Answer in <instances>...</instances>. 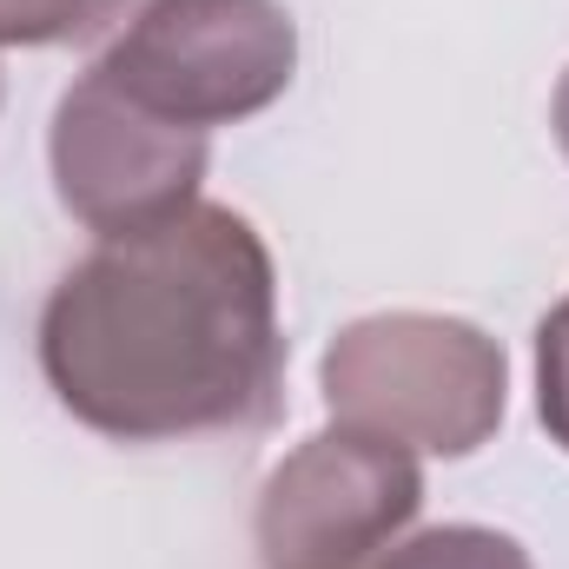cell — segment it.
<instances>
[{
    "label": "cell",
    "instance_id": "1",
    "mask_svg": "<svg viewBox=\"0 0 569 569\" xmlns=\"http://www.w3.org/2000/svg\"><path fill=\"white\" fill-rule=\"evenodd\" d=\"M47 391L113 443H179L272 418L284 378L279 266L232 206L100 239L40 311Z\"/></svg>",
    "mask_w": 569,
    "mask_h": 569
},
{
    "label": "cell",
    "instance_id": "2",
    "mask_svg": "<svg viewBox=\"0 0 569 569\" xmlns=\"http://www.w3.org/2000/svg\"><path fill=\"white\" fill-rule=\"evenodd\" d=\"M318 391L338 425L398 437L430 457H470L503 425L510 358L470 318L378 311L351 318L325 345Z\"/></svg>",
    "mask_w": 569,
    "mask_h": 569
},
{
    "label": "cell",
    "instance_id": "3",
    "mask_svg": "<svg viewBox=\"0 0 569 569\" xmlns=\"http://www.w3.org/2000/svg\"><path fill=\"white\" fill-rule=\"evenodd\" d=\"M93 73L146 113L212 133L284 100L298 73V27L279 0H133Z\"/></svg>",
    "mask_w": 569,
    "mask_h": 569
},
{
    "label": "cell",
    "instance_id": "4",
    "mask_svg": "<svg viewBox=\"0 0 569 569\" xmlns=\"http://www.w3.org/2000/svg\"><path fill=\"white\" fill-rule=\"evenodd\" d=\"M425 510V463L411 443L358 425L305 437L259 490L266 569H371Z\"/></svg>",
    "mask_w": 569,
    "mask_h": 569
},
{
    "label": "cell",
    "instance_id": "5",
    "mask_svg": "<svg viewBox=\"0 0 569 569\" xmlns=\"http://www.w3.org/2000/svg\"><path fill=\"white\" fill-rule=\"evenodd\" d=\"M206 159H212V133L146 113L93 67L53 107V133H47L53 192L100 239H127L199 206Z\"/></svg>",
    "mask_w": 569,
    "mask_h": 569
},
{
    "label": "cell",
    "instance_id": "6",
    "mask_svg": "<svg viewBox=\"0 0 569 569\" xmlns=\"http://www.w3.org/2000/svg\"><path fill=\"white\" fill-rule=\"evenodd\" d=\"M371 569H537L530 550L503 530H483V523H443V530H418V537H398Z\"/></svg>",
    "mask_w": 569,
    "mask_h": 569
},
{
    "label": "cell",
    "instance_id": "7",
    "mask_svg": "<svg viewBox=\"0 0 569 569\" xmlns=\"http://www.w3.org/2000/svg\"><path fill=\"white\" fill-rule=\"evenodd\" d=\"M113 0H0V47H60L107 20Z\"/></svg>",
    "mask_w": 569,
    "mask_h": 569
},
{
    "label": "cell",
    "instance_id": "8",
    "mask_svg": "<svg viewBox=\"0 0 569 569\" xmlns=\"http://www.w3.org/2000/svg\"><path fill=\"white\" fill-rule=\"evenodd\" d=\"M537 418L569 450V298L537 325Z\"/></svg>",
    "mask_w": 569,
    "mask_h": 569
},
{
    "label": "cell",
    "instance_id": "9",
    "mask_svg": "<svg viewBox=\"0 0 569 569\" xmlns=\"http://www.w3.org/2000/svg\"><path fill=\"white\" fill-rule=\"evenodd\" d=\"M550 127H557V146H563V159H569V73L557 80V100H550Z\"/></svg>",
    "mask_w": 569,
    "mask_h": 569
}]
</instances>
